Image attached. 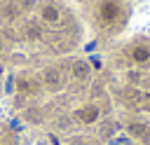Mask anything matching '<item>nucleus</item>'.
Instances as JSON below:
<instances>
[{
	"mask_svg": "<svg viewBox=\"0 0 150 145\" xmlns=\"http://www.w3.org/2000/svg\"><path fill=\"white\" fill-rule=\"evenodd\" d=\"M42 19H45V21H49V23H56V21H59V9H56V7H52V5L42 7Z\"/></svg>",
	"mask_w": 150,
	"mask_h": 145,
	"instance_id": "obj_5",
	"label": "nucleus"
},
{
	"mask_svg": "<svg viewBox=\"0 0 150 145\" xmlns=\"http://www.w3.org/2000/svg\"><path fill=\"white\" fill-rule=\"evenodd\" d=\"M89 72H91V68H89L87 61H75V63H73V77H75V80L84 82V80H89Z\"/></svg>",
	"mask_w": 150,
	"mask_h": 145,
	"instance_id": "obj_1",
	"label": "nucleus"
},
{
	"mask_svg": "<svg viewBox=\"0 0 150 145\" xmlns=\"http://www.w3.org/2000/svg\"><path fill=\"white\" fill-rule=\"evenodd\" d=\"M26 117H28V122H33V124H38V122H42V115H40V110H35V108H30V110H26Z\"/></svg>",
	"mask_w": 150,
	"mask_h": 145,
	"instance_id": "obj_8",
	"label": "nucleus"
},
{
	"mask_svg": "<svg viewBox=\"0 0 150 145\" xmlns=\"http://www.w3.org/2000/svg\"><path fill=\"white\" fill-rule=\"evenodd\" d=\"M16 87H19L21 91H30V89H33V82H28V80H19Z\"/></svg>",
	"mask_w": 150,
	"mask_h": 145,
	"instance_id": "obj_10",
	"label": "nucleus"
},
{
	"mask_svg": "<svg viewBox=\"0 0 150 145\" xmlns=\"http://www.w3.org/2000/svg\"><path fill=\"white\" fill-rule=\"evenodd\" d=\"M35 145H47V143H45V140H38V143H35Z\"/></svg>",
	"mask_w": 150,
	"mask_h": 145,
	"instance_id": "obj_11",
	"label": "nucleus"
},
{
	"mask_svg": "<svg viewBox=\"0 0 150 145\" xmlns=\"http://www.w3.org/2000/svg\"><path fill=\"white\" fill-rule=\"evenodd\" d=\"M129 131H131L134 136H138V138H143V136L148 133V129H145L143 124H131V126H129Z\"/></svg>",
	"mask_w": 150,
	"mask_h": 145,
	"instance_id": "obj_9",
	"label": "nucleus"
},
{
	"mask_svg": "<svg viewBox=\"0 0 150 145\" xmlns=\"http://www.w3.org/2000/svg\"><path fill=\"white\" fill-rule=\"evenodd\" d=\"M134 61H138V63H148V61H150V51H148L145 47H136V49H134Z\"/></svg>",
	"mask_w": 150,
	"mask_h": 145,
	"instance_id": "obj_6",
	"label": "nucleus"
},
{
	"mask_svg": "<svg viewBox=\"0 0 150 145\" xmlns=\"http://www.w3.org/2000/svg\"><path fill=\"white\" fill-rule=\"evenodd\" d=\"M0 51H2V37H0Z\"/></svg>",
	"mask_w": 150,
	"mask_h": 145,
	"instance_id": "obj_12",
	"label": "nucleus"
},
{
	"mask_svg": "<svg viewBox=\"0 0 150 145\" xmlns=\"http://www.w3.org/2000/svg\"><path fill=\"white\" fill-rule=\"evenodd\" d=\"M26 35H28L30 40H38V37H40V28L35 26V21H28V23H26Z\"/></svg>",
	"mask_w": 150,
	"mask_h": 145,
	"instance_id": "obj_7",
	"label": "nucleus"
},
{
	"mask_svg": "<svg viewBox=\"0 0 150 145\" xmlns=\"http://www.w3.org/2000/svg\"><path fill=\"white\" fill-rule=\"evenodd\" d=\"M45 82H47V87H49V89H61V87H63L61 70H56V68H49V70L45 72Z\"/></svg>",
	"mask_w": 150,
	"mask_h": 145,
	"instance_id": "obj_2",
	"label": "nucleus"
},
{
	"mask_svg": "<svg viewBox=\"0 0 150 145\" xmlns=\"http://www.w3.org/2000/svg\"><path fill=\"white\" fill-rule=\"evenodd\" d=\"M75 117H77L80 122H87V124H89V122H94V119L98 117V110H96L94 105H89V108H82V110H77V112H75Z\"/></svg>",
	"mask_w": 150,
	"mask_h": 145,
	"instance_id": "obj_4",
	"label": "nucleus"
},
{
	"mask_svg": "<svg viewBox=\"0 0 150 145\" xmlns=\"http://www.w3.org/2000/svg\"><path fill=\"white\" fill-rule=\"evenodd\" d=\"M117 14H120V7H117L112 0H105V2L101 5V16H103L105 21H112Z\"/></svg>",
	"mask_w": 150,
	"mask_h": 145,
	"instance_id": "obj_3",
	"label": "nucleus"
}]
</instances>
